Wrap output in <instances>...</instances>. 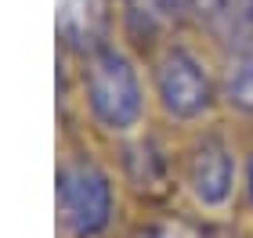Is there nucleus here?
Here are the masks:
<instances>
[{"label":"nucleus","mask_w":253,"mask_h":238,"mask_svg":"<svg viewBox=\"0 0 253 238\" xmlns=\"http://www.w3.org/2000/svg\"><path fill=\"white\" fill-rule=\"evenodd\" d=\"M246 238H253V231H250V235H246Z\"/></svg>","instance_id":"obj_11"},{"label":"nucleus","mask_w":253,"mask_h":238,"mask_svg":"<svg viewBox=\"0 0 253 238\" xmlns=\"http://www.w3.org/2000/svg\"><path fill=\"white\" fill-rule=\"evenodd\" d=\"M62 119L65 134L87 137L101 148H112L137 130L152 127L148 72L141 69L137 54L123 43H112L69 65Z\"/></svg>","instance_id":"obj_1"},{"label":"nucleus","mask_w":253,"mask_h":238,"mask_svg":"<svg viewBox=\"0 0 253 238\" xmlns=\"http://www.w3.org/2000/svg\"><path fill=\"white\" fill-rule=\"evenodd\" d=\"M217 76H221V112L232 123L253 127V43L224 51Z\"/></svg>","instance_id":"obj_8"},{"label":"nucleus","mask_w":253,"mask_h":238,"mask_svg":"<svg viewBox=\"0 0 253 238\" xmlns=\"http://www.w3.org/2000/svg\"><path fill=\"white\" fill-rule=\"evenodd\" d=\"M239 213L250 220L253 228V141H246L243 152V184H239Z\"/></svg>","instance_id":"obj_10"},{"label":"nucleus","mask_w":253,"mask_h":238,"mask_svg":"<svg viewBox=\"0 0 253 238\" xmlns=\"http://www.w3.org/2000/svg\"><path fill=\"white\" fill-rule=\"evenodd\" d=\"M148 94H152V123L170 134H185L217 123L221 112V76L203 51L185 40H170L145 58Z\"/></svg>","instance_id":"obj_3"},{"label":"nucleus","mask_w":253,"mask_h":238,"mask_svg":"<svg viewBox=\"0 0 253 238\" xmlns=\"http://www.w3.org/2000/svg\"><path fill=\"white\" fill-rule=\"evenodd\" d=\"M116 33V7L109 0H65L58 15V43L73 65L120 43Z\"/></svg>","instance_id":"obj_7"},{"label":"nucleus","mask_w":253,"mask_h":238,"mask_svg":"<svg viewBox=\"0 0 253 238\" xmlns=\"http://www.w3.org/2000/svg\"><path fill=\"white\" fill-rule=\"evenodd\" d=\"M109 163L130 202H167L177 195V134L167 127H145L109 148Z\"/></svg>","instance_id":"obj_5"},{"label":"nucleus","mask_w":253,"mask_h":238,"mask_svg":"<svg viewBox=\"0 0 253 238\" xmlns=\"http://www.w3.org/2000/svg\"><path fill=\"white\" fill-rule=\"evenodd\" d=\"M232 0H185V11H188V22H195L206 36L217 29V22L228 15Z\"/></svg>","instance_id":"obj_9"},{"label":"nucleus","mask_w":253,"mask_h":238,"mask_svg":"<svg viewBox=\"0 0 253 238\" xmlns=\"http://www.w3.org/2000/svg\"><path fill=\"white\" fill-rule=\"evenodd\" d=\"M112 7H116L120 43L145 58L163 43L177 40L181 26L188 22L185 0H116Z\"/></svg>","instance_id":"obj_6"},{"label":"nucleus","mask_w":253,"mask_h":238,"mask_svg":"<svg viewBox=\"0 0 253 238\" xmlns=\"http://www.w3.org/2000/svg\"><path fill=\"white\" fill-rule=\"evenodd\" d=\"M126 191L109 163V148L62 134L54 159V238H120Z\"/></svg>","instance_id":"obj_2"},{"label":"nucleus","mask_w":253,"mask_h":238,"mask_svg":"<svg viewBox=\"0 0 253 238\" xmlns=\"http://www.w3.org/2000/svg\"><path fill=\"white\" fill-rule=\"evenodd\" d=\"M243 152L232 127H199L177 137V195L206 220H228L239 209Z\"/></svg>","instance_id":"obj_4"}]
</instances>
